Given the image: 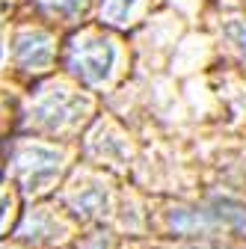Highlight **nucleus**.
I'll use <instances>...</instances> for the list:
<instances>
[{
  "label": "nucleus",
  "mask_w": 246,
  "mask_h": 249,
  "mask_svg": "<svg viewBox=\"0 0 246 249\" xmlns=\"http://www.w3.org/2000/svg\"><path fill=\"white\" fill-rule=\"evenodd\" d=\"M178 249H226V246H217V243H208V240H199V243H184Z\"/></svg>",
  "instance_id": "obj_1"
},
{
  "label": "nucleus",
  "mask_w": 246,
  "mask_h": 249,
  "mask_svg": "<svg viewBox=\"0 0 246 249\" xmlns=\"http://www.w3.org/2000/svg\"><path fill=\"white\" fill-rule=\"evenodd\" d=\"M0 249H15V246H9V243H0Z\"/></svg>",
  "instance_id": "obj_3"
},
{
  "label": "nucleus",
  "mask_w": 246,
  "mask_h": 249,
  "mask_svg": "<svg viewBox=\"0 0 246 249\" xmlns=\"http://www.w3.org/2000/svg\"><path fill=\"white\" fill-rule=\"evenodd\" d=\"M6 211H9V196L0 190V226H3V220H6Z\"/></svg>",
  "instance_id": "obj_2"
}]
</instances>
